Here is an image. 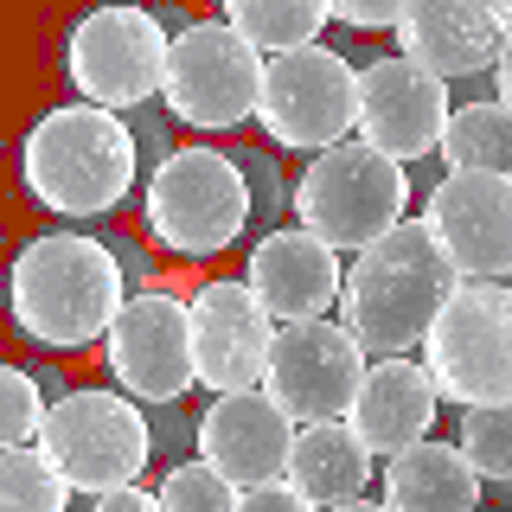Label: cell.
<instances>
[{"label": "cell", "instance_id": "obj_17", "mask_svg": "<svg viewBox=\"0 0 512 512\" xmlns=\"http://www.w3.org/2000/svg\"><path fill=\"white\" fill-rule=\"evenodd\" d=\"M295 416H288L263 384L250 391H224L199 410V455L212 461L224 480L237 487H269L288 474V448H295Z\"/></svg>", "mask_w": 512, "mask_h": 512}, {"label": "cell", "instance_id": "obj_35", "mask_svg": "<svg viewBox=\"0 0 512 512\" xmlns=\"http://www.w3.org/2000/svg\"><path fill=\"white\" fill-rule=\"evenodd\" d=\"M333 512H391V506H372V500H346V506H333Z\"/></svg>", "mask_w": 512, "mask_h": 512}, {"label": "cell", "instance_id": "obj_22", "mask_svg": "<svg viewBox=\"0 0 512 512\" xmlns=\"http://www.w3.org/2000/svg\"><path fill=\"white\" fill-rule=\"evenodd\" d=\"M224 20H231L256 52H301L320 39V26L333 20V0H224Z\"/></svg>", "mask_w": 512, "mask_h": 512}, {"label": "cell", "instance_id": "obj_27", "mask_svg": "<svg viewBox=\"0 0 512 512\" xmlns=\"http://www.w3.org/2000/svg\"><path fill=\"white\" fill-rule=\"evenodd\" d=\"M45 410H52V397L39 391V378L20 372V365H7V372H0V448L39 442Z\"/></svg>", "mask_w": 512, "mask_h": 512}, {"label": "cell", "instance_id": "obj_34", "mask_svg": "<svg viewBox=\"0 0 512 512\" xmlns=\"http://www.w3.org/2000/svg\"><path fill=\"white\" fill-rule=\"evenodd\" d=\"M493 96L512 109V39H506V52H500V64H493Z\"/></svg>", "mask_w": 512, "mask_h": 512}, {"label": "cell", "instance_id": "obj_36", "mask_svg": "<svg viewBox=\"0 0 512 512\" xmlns=\"http://www.w3.org/2000/svg\"><path fill=\"white\" fill-rule=\"evenodd\" d=\"M506 7H512V0H506Z\"/></svg>", "mask_w": 512, "mask_h": 512}, {"label": "cell", "instance_id": "obj_30", "mask_svg": "<svg viewBox=\"0 0 512 512\" xmlns=\"http://www.w3.org/2000/svg\"><path fill=\"white\" fill-rule=\"evenodd\" d=\"M410 0H333V20H346L352 32H397Z\"/></svg>", "mask_w": 512, "mask_h": 512}, {"label": "cell", "instance_id": "obj_19", "mask_svg": "<svg viewBox=\"0 0 512 512\" xmlns=\"http://www.w3.org/2000/svg\"><path fill=\"white\" fill-rule=\"evenodd\" d=\"M436 410H442V391H436V378H429V365H416V359L397 352V359H378L372 372H365L346 423L359 429V442L372 448L378 461H391V455H404L410 442L429 436Z\"/></svg>", "mask_w": 512, "mask_h": 512}, {"label": "cell", "instance_id": "obj_20", "mask_svg": "<svg viewBox=\"0 0 512 512\" xmlns=\"http://www.w3.org/2000/svg\"><path fill=\"white\" fill-rule=\"evenodd\" d=\"M372 448L359 442V429L346 423V416H333V423H301L295 429V448H288V487L301 493L308 506L333 512L346 500H365V487H372Z\"/></svg>", "mask_w": 512, "mask_h": 512}, {"label": "cell", "instance_id": "obj_10", "mask_svg": "<svg viewBox=\"0 0 512 512\" xmlns=\"http://www.w3.org/2000/svg\"><path fill=\"white\" fill-rule=\"evenodd\" d=\"M263 135L288 154H327L359 128V71L327 52V45H301L276 52L263 77V103H256Z\"/></svg>", "mask_w": 512, "mask_h": 512}, {"label": "cell", "instance_id": "obj_29", "mask_svg": "<svg viewBox=\"0 0 512 512\" xmlns=\"http://www.w3.org/2000/svg\"><path fill=\"white\" fill-rule=\"evenodd\" d=\"M148 429H154V455L167 461H192V448H199V416H186L180 404H154Z\"/></svg>", "mask_w": 512, "mask_h": 512}, {"label": "cell", "instance_id": "obj_31", "mask_svg": "<svg viewBox=\"0 0 512 512\" xmlns=\"http://www.w3.org/2000/svg\"><path fill=\"white\" fill-rule=\"evenodd\" d=\"M237 512H320V506H308L295 487H288V480H269V487H250Z\"/></svg>", "mask_w": 512, "mask_h": 512}, {"label": "cell", "instance_id": "obj_15", "mask_svg": "<svg viewBox=\"0 0 512 512\" xmlns=\"http://www.w3.org/2000/svg\"><path fill=\"white\" fill-rule=\"evenodd\" d=\"M276 333H282V320L256 301L250 282H205L192 295V365H199V384L212 397L263 384Z\"/></svg>", "mask_w": 512, "mask_h": 512}, {"label": "cell", "instance_id": "obj_11", "mask_svg": "<svg viewBox=\"0 0 512 512\" xmlns=\"http://www.w3.org/2000/svg\"><path fill=\"white\" fill-rule=\"evenodd\" d=\"M372 352L359 346V333L346 320H288L276 333V352H269L263 391L295 416V423H333V416L352 410L365 372H372Z\"/></svg>", "mask_w": 512, "mask_h": 512}, {"label": "cell", "instance_id": "obj_23", "mask_svg": "<svg viewBox=\"0 0 512 512\" xmlns=\"http://www.w3.org/2000/svg\"><path fill=\"white\" fill-rule=\"evenodd\" d=\"M436 154L461 173H506L512 180V109L500 96L493 103H461L448 116V135Z\"/></svg>", "mask_w": 512, "mask_h": 512}, {"label": "cell", "instance_id": "obj_33", "mask_svg": "<svg viewBox=\"0 0 512 512\" xmlns=\"http://www.w3.org/2000/svg\"><path fill=\"white\" fill-rule=\"evenodd\" d=\"M135 141H141V154H148L154 167L173 154V148H167V128H160V116H135Z\"/></svg>", "mask_w": 512, "mask_h": 512}, {"label": "cell", "instance_id": "obj_16", "mask_svg": "<svg viewBox=\"0 0 512 512\" xmlns=\"http://www.w3.org/2000/svg\"><path fill=\"white\" fill-rule=\"evenodd\" d=\"M512 39V7L506 0H410L397 20V52L436 71L442 84L493 71Z\"/></svg>", "mask_w": 512, "mask_h": 512}, {"label": "cell", "instance_id": "obj_3", "mask_svg": "<svg viewBox=\"0 0 512 512\" xmlns=\"http://www.w3.org/2000/svg\"><path fill=\"white\" fill-rule=\"evenodd\" d=\"M135 173H141L135 122L103 103L45 109L20 141V180L32 205L58 218H109L135 192Z\"/></svg>", "mask_w": 512, "mask_h": 512}, {"label": "cell", "instance_id": "obj_6", "mask_svg": "<svg viewBox=\"0 0 512 512\" xmlns=\"http://www.w3.org/2000/svg\"><path fill=\"white\" fill-rule=\"evenodd\" d=\"M167 52H173V26L154 7L103 0L64 39V77H71V90L84 103L148 109L167 90Z\"/></svg>", "mask_w": 512, "mask_h": 512}, {"label": "cell", "instance_id": "obj_12", "mask_svg": "<svg viewBox=\"0 0 512 512\" xmlns=\"http://www.w3.org/2000/svg\"><path fill=\"white\" fill-rule=\"evenodd\" d=\"M109 372L128 397L141 404H180L199 384L192 365V301L167 295V288H141L109 327Z\"/></svg>", "mask_w": 512, "mask_h": 512}, {"label": "cell", "instance_id": "obj_26", "mask_svg": "<svg viewBox=\"0 0 512 512\" xmlns=\"http://www.w3.org/2000/svg\"><path fill=\"white\" fill-rule=\"evenodd\" d=\"M461 455L474 461L480 480H500L512 487V404H480L461 416Z\"/></svg>", "mask_w": 512, "mask_h": 512}, {"label": "cell", "instance_id": "obj_1", "mask_svg": "<svg viewBox=\"0 0 512 512\" xmlns=\"http://www.w3.org/2000/svg\"><path fill=\"white\" fill-rule=\"evenodd\" d=\"M461 288V269L448 263L436 244L429 218H397L378 244L352 250L346 288H340V320L359 333V346L372 359H397L416 352L448 308V295Z\"/></svg>", "mask_w": 512, "mask_h": 512}, {"label": "cell", "instance_id": "obj_14", "mask_svg": "<svg viewBox=\"0 0 512 512\" xmlns=\"http://www.w3.org/2000/svg\"><path fill=\"white\" fill-rule=\"evenodd\" d=\"M448 116H455V103H448V84L436 71H423L416 58H372L359 71V141H372L378 154L391 160H423L442 148L448 135Z\"/></svg>", "mask_w": 512, "mask_h": 512}, {"label": "cell", "instance_id": "obj_9", "mask_svg": "<svg viewBox=\"0 0 512 512\" xmlns=\"http://www.w3.org/2000/svg\"><path fill=\"white\" fill-rule=\"evenodd\" d=\"M423 365L461 410L512 404V282H461L423 340Z\"/></svg>", "mask_w": 512, "mask_h": 512}, {"label": "cell", "instance_id": "obj_21", "mask_svg": "<svg viewBox=\"0 0 512 512\" xmlns=\"http://www.w3.org/2000/svg\"><path fill=\"white\" fill-rule=\"evenodd\" d=\"M474 461L461 455V442H410L404 455L384 461V506L391 512H480Z\"/></svg>", "mask_w": 512, "mask_h": 512}, {"label": "cell", "instance_id": "obj_28", "mask_svg": "<svg viewBox=\"0 0 512 512\" xmlns=\"http://www.w3.org/2000/svg\"><path fill=\"white\" fill-rule=\"evenodd\" d=\"M231 154H237V167H244V180H250L256 218H276V212H288L295 186H282V167H276V154H256V148H231Z\"/></svg>", "mask_w": 512, "mask_h": 512}, {"label": "cell", "instance_id": "obj_25", "mask_svg": "<svg viewBox=\"0 0 512 512\" xmlns=\"http://www.w3.org/2000/svg\"><path fill=\"white\" fill-rule=\"evenodd\" d=\"M160 506L167 512H237L244 506V487L224 480L205 455H192V461H173L167 468V480H160Z\"/></svg>", "mask_w": 512, "mask_h": 512}, {"label": "cell", "instance_id": "obj_13", "mask_svg": "<svg viewBox=\"0 0 512 512\" xmlns=\"http://www.w3.org/2000/svg\"><path fill=\"white\" fill-rule=\"evenodd\" d=\"M436 244L448 263L461 269V282H506L512 276V180L506 173H461L448 167V180L429 186L423 205Z\"/></svg>", "mask_w": 512, "mask_h": 512}, {"label": "cell", "instance_id": "obj_7", "mask_svg": "<svg viewBox=\"0 0 512 512\" xmlns=\"http://www.w3.org/2000/svg\"><path fill=\"white\" fill-rule=\"evenodd\" d=\"M263 77H269V58L231 20H186L173 32L160 103H167L173 122L199 128V135H224V128H244L256 116Z\"/></svg>", "mask_w": 512, "mask_h": 512}, {"label": "cell", "instance_id": "obj_18", "mask_svg": "<svg viewBox=\"0 0 512 512\" xmlns=\"http://www.w3.org/2000/svg\"><path fill=\"white\" fill-rule=\"evenodd\" d=\"M346 250H333L327 237H314L308 224H295V231H269L263 244L250 250V269L244 282L256 288V301H263L269 314L282 320H320L327 308H340V288H346Z\"/></svg>", "mask_w": 512, "mask_h": 512}, {"label": "cell", "instance_id": "obj_2", "mask_svg": "<svg viewBox=\"0 0 512 512\" xmlns=\"http://www.w3.org/2000/svg\"><path fill=\"white\" fill-rule=\"evenodd\" d=\"M128 308V269L103 237L45 231L13 256V327L45 352L109 340Z\"/></svg>", "mask_w": 512, "mask_h": 512}, {"label": "cell", "instance_id": "obj_5", "mask_svg": "<svg viewBox=\"0 0 512 512\" xmlns=\"http://www.w3.org/2000/svg\"><path fill=\"white\" fill-rule=\"evenodd\" d=\"M288 212L333 250H365L397 218H410V167L378 154L372 141H340L301 167Z\"/></svg>", "mask_w": 512, "mask_h": 512}, {"label": "cell", "instance_id": "obj_24", "mask_svg": "<svg viewBox=\"0 0 512 512\" xmlns=\"http://www.w3.org/2000/svg\"><path fill=\"white\" fill-rule=\"evenodd\" d=\"M71 480L39 442L0 448V512H71Z\"/></svg>", "mask_w": 512, "mask_h": 512}, {"label": "cell", "instance_id": "obj_8", "mask_svg": "<svg viewBox=\"0 0 512 512\" xmlns=\"http://www.w3.org/2000/svg\"><path fill=\"white\" fill-rule=\"evenodd\" d=\"M39 448L64 468L77 493H109V487H135L141 468L154 461V429L141 397L128 391H58L45 410Z\"/></svg>", "mask_w": 512, "mask_h": 512}, {"label": "cell", "instance_id": "obj_32", "mask_svg": "<svg viewBox=\"0 0 512 512\" xmlns=\"http://www.w3.org/2000/svg\"><path fill=\"white\" fill-rule=\"evenodd\" d=\"M90 512H167V506H160V493H148V487H109V493L90 500Z\"/></svg>", "mask_w": 512, "mask_h": 512}, {"label": "cell", "instance_id": "obj_4", "mask_svg": "<svg viewBox=\"0 0 512 512\" xmlns=\"http://www.w3.org/2000/svg\"><path fill=\"white\" fill-rule=\"evenodd\" d=\"M141 212L154 244H167L173 256H218L244 237L256 199L231 148H173L160 167H148Z\"/></svg>", "mask_w": 512, "mask_h": 512}]
</instances>
